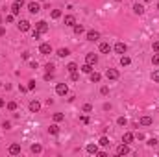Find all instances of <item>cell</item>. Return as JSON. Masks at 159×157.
I'll return each instance as SVG.
<instances>
[{"instance_id":"obj_1","label":"cell","mask_w":159,"mask_h":157,"mask_svg":"<svg viewBox=\"0 0 159 157\" xmlns=\"http://www.w3.org/2000/svg\"><path fill=\"white\" fill-rule=\"evenodd\" d=\"M24 6V4H22V0H15L13 4H11V13L13 15H19L21 13V7Z\"/></svg>"},{"instance_id":"obj_2","label":"cell","mask_w":159,"mask_h":157,"mask_svg":"<svg viewBox=\"0 0 159 157\" xmlns=\"http://www.w3.org/2000/svg\"><path fill=\"white\" fill-rule=\"evenodd\" d=\"M56 92L59 94V96H65V94L69 92V85L67 83H57L56 85Z\"/></svg>"},{"instance_id":"obj_3","label":"cell","mask_w":159,"mask_h":157,"mask_svg":"<svg viewBox=\"0 0 159 157\" xmlns=\"http://www.w3.org/2000/svg\"><path fill=\"white\" fill-rule=\"evenodd\" d=\"M35 30L39 31V33H46V31H48V24H46L45 21H39V22L35 24Z\"/></svg>"},{"instance_id":"obj_4","label":"cell","mask_w":159,"mask_h":157,"mask_svg":"<svg viewBox=\"0 0 159 157\" xmlns=\"http://www.w3.org/2000/svg\"><path fill=\"white\" fill-rule=\"evenodd\" d=\"M39 52L41 54H52V45H50V43H43V45L39 46Z\"/></svg>"},{"instance_id":"obj_5","label":"cell","mask_w":159,"mask_h":157,"mask_svg":"<svg viewBox=\"0 0 159 157\" xmlns=\"http://www.w3.org/2000/svg\"><path fill=\"white\" fill-rule=\"evenodd\" d=\"M126 50H128V45H126V43H117V45H115V52H117V54H122V56H124V54H126Z\"/></svg>"},{"instance_id":"obj_6","label":"cell","mask_w":159,"mask_h":157,"mask_svg":"<svg viewBox=\"0 0 159 157\" xmlns=\"http://www.w3.org/2000/svg\"><path fill=\"white\" fill-rule=\"evenodd\" d=\"M28 11L35 15V13H39V11H41V6H39L37 2H30V4H28Z\"/></svg>"},{"instance_id":"obj_7","label":"cell","mask_w":159,"mask_h":157,"mask_svg":"<svg viewBox=\"0 0 159 157\" xmlns=\"http://www.w3.org/2000/svg\"><path fill=\"white\" fill-rule=\"evenodd\" d=\"M96 61H98V56H96V54H87V56H85V63H89V65H96Z\"/></svg>"},{"instance_id":"obj_8","label":"cell","mask_w":159,"mask_h":157,"mask_svg":"<svg viewBox=\"0 0 159 157\" xmlns=\"http://www.w3.org/2000/svg\"><path fill=\"white\" fill-rule=\"evenodd\" d=\"M106 78H107V80H118V70L109 69V70L106 72Z\"/></svg>"},{"instance_id":"obj_9","label":"cell","mask_w":159,"mask_h":157,"mask_svg":"<svg viewBox=\"0 0 159 157\" xmlns=\"http://www.w3.org/2000/svg\"><path fill=\"white\" fill-rule=\"evenodd\" d=\"M30 111H32V113H39L41 111V104L37 100H32V102H30Z\"/></svg>"},{"instance_id":"obj_10","label":"cell","mask_w":159,"mask_h":157,"mask_svg":"<svg viewBox=\"0 0 159 157\" xmlns=\"http://www.w3.org/2000/svg\"><path fill=\"white\" fill-rule=\"evenodd\" d=\"M117 154H118V155H128V154H130V146H128V144L124 142L122 146H118V148H117Z\"/></svg>"},{"instance_id":"obj_11","label":"cell","mask_w":159,"mask_h":157,"mask_svg":"<svg viewBox=\"0 0 159 157\" xmlns=\"http://www.w3.org/2000/svg\"><path fill=\"white\" fill-rule=\"evenodd\" d=\"M98 39H100V33H98V31H94V30L87 31V41H98Z\"/></svg>"},{"instance_id":"obj_12","label":"cell","mask_w":159,"mask_h":157,"mask_svg":"<svg viewBox=\"0 0 159 157\" xmlns=\"http://www.w3.org/2000/svg\"><path fill=\"white\" fill-rule=\"evenodd\" d=\"M7 152H9L11 155H17V154H21V144H11V146H9V150H7Z\"/></svg>"},{"instance_id":"obj_13","label":"cell","mask_w":159,"mask_h":157,"mask_svg":"<svg viewBox=\"0 0 159 157\" xmlns=\"http://www.w3.org/2000/svg\"><path fill=\"white\" fill-rule=\"evenodd\" d=\"M131 140H133V133H130V131H126L122 135V142H126V144H130Z\"/></svg>"},{"instance_id":"obj_14","label":"cell","mask_w":159,"mask_h":157,"mask_svg":"<svg viewBox=\"0 0 159 157\" xmlns=\"http://www.w3.org/2000/svg\"><path fill=\"white\" fill-rule=\"evenodd\" d=\"M19 30H21V31H28L30 30V22L28 21H21V22H19Z\"/></svg>"},{"instance_id":"obj_15","label":"cell","mask_w":159,"mask_h":157,"mask_svg":"<svg viewBox=\"0 0 159 157\" xmlns=\"http://www.w3.org/2000/svg\"><path fill=\"white\" fill-rule=\"evenodd\" d=\"M65 24H67V26H74L76 24L74 15H67V17H65Z\"/></svg>"},{"instance_id":"obj_16","label":"cell","mask_w":159,"mask_h":157,"mask_svg":"<svg viewBox=\"0 0 159 157\" xmlns=\"http://www.w3.org/2000/svg\"><path fill=\"white\" fill-rule=\"evenodd\" d=\"M133 11H135V15H142V13H144V6H142V4H135Z\"/></svg>"},{"instance_id":"obj_17","label":"cell","mask_w":159,"mask_h":157,"mask_svg":"<svg viewBox=\"0 0 159 157\" xmlns=\"http://www.w3.org/2000/svg\"><path fill=\"white\" fill-rule=\"evenodd\" d=\"M109 50H111L109 43H100V52H102V54H107Z\"/></svg>"},{"instance_id":"obj_18","label":"cell","mask_w":159,"mask_h":157,"mask_svg":"<svg viewBox=\"0 0 159 157\" xmlns=\"http://www.w3.org/2000/svg\"><path fill=\"white\" fill-rule=\"evenodd\" d=\"M85 150L89 152V154H94L96 155V152H98V144H87V148Z\"/></svg>"},{"instance_id":"obj_19","label":"cell","mask_w":159,"mask_h":157,"mask_svg":"<svg viewBox=\"0 0 159 157\" xmlns=\"http://www.w3.org/2000/svg\"><path fill=\"white\" fill-rule=\"evenodd\" d=\"M48 133H50V135H57V133H59V126H57V124H52V126L48 128Z\"/></svg>"},{"instance_id":"obj_20","label":"cell","mask_w":159,"mask_h":157,"mask_svg":"<svg viewBox=\"0 0 159 157\" xmlns=\"http://www.w3.org/2000/svg\"><path fill=\"white\" fill-rule=\"evenodd\" d=\"M57 56H59V57H67L69 56V54H71V50H69V48H59V50H57Z\"/></svg>"},{"instance_id":"obj_21","label":"cell","mask_w":159,"mask_h":157,"mask_svg":"<svg viewBox=\"0 0 159 157\" xmlns=\"http://www.w3.org/2000/svg\"><path fill=\"white\" fill-rule=\"evenodd\" d=\"M81 72H83V74H91V72H92V65H89V63H85V65L81 67Z\"/></svg>"},{"instance_id":"obj_22","label":"cell","mask_w":159,"mask_h":157,"mask_svg":"<svg viewBox=\"0 0 159 157\" xmlns=\"http://www.w3.org/2000/svg\"><path fill=\"white\" fill-rule=\"evenodd\" d=\"M100 80H102V76H100L98 72H91V81L92 83H98Z\"/></svg>"},{"instance_id":"obj_23","label":"cell","mask_w":159,"mask_h":157,"mask_svg":"<svg viewBox=\"0 0 159 157\" xmlns=\"http://www.w3.org/2000/svg\"><path fill=\"white\" fill-rule=\"evenodd\" d=\"M72 28H74V33H76V35H81V33H83V31H85V28H83V26H81V24H74V26H72Z\"/></svg>"},{"instance_id":"obj_24","label":"cell","mask_w":159,"mask_h":157,"mask_svg":"<svg viewBox=\"0 0 159 157\" xmlns=\"http://www.w3.org/2000/svg\"><path fill=\"white\" fill-rule=\"evenodd\" d=\"M130 63H131V59H130L128 56H122V57H120V65H122V67H128Z\"/></svg>"},{"instance_id":"obj_25","label":"cell","mask_w":159,"mask_h":157,"mask_svg":"<svg viewBox=\"0 0 159 157\" xmlns=\"http://www.w3.org/2000/svg\"><path fill=\"white\" fill-rule=\"evenodd\" d=\"M61 120H65L63 113H54V122H61Z\"/></svg>"},{"instance_id":"obj_26","label":"cell","mask_w":159,"mask_h":157,"mask_svg":"<svg viewBox=\"0 0 159 157\" xmlns=\"http://www.w3.org/2000/svg\"><path fill=\"white\" fill-rule=\"evenodd\" d=\"M67 70H69V72H76V70H78V65H76V63H69V65H67Z\"/></svg>"},{"instance_id":"obj_27","label":"cell","mask_w":159,"mask_h":157,"mask_svg":"<svg viewBox=\"0 0 159 157\" xmlns=\"http://www.w3.org/2000/svg\"><path fill=\"white\" fill-rule=\"evenodd\" d=\"M141 124H142V126H150V124H152V116H142V118H141Z\"/></svg>"},{"instance_id":"obj_28","label":"cell","mask_w":159,"mask_h":157,"mask_svg":"<svg viewBox=\"0 0 159 157\" xmlns=\"http://www.w3.org/2000/svg\"><path fill=\"white\" fill-rule=\"evenodd\" d=\"M41 150H43L41 144H32V152L33 154H41Z\"/></svg>"},{"instance_id":"obj_29","label":"cell","mask_w":159,"mask_h":157,"mask_svg":"<svg viewBox=\"0 0 159 157\" xmlns=\"http://www.w3.org/2000/svg\"><path fill=\"white\" fill-rule=\"evenodd\" d=\"M98 144L100 146H109V139H107V137H102V139L98 140Z\"/></svg>"},{"instance_id":"obj_30","label":"cell","mask_w":159,"mask_h":157,"mask_svg":"<svg viewBox=\"0 0 159 157\" xmlns=\"http://www.w3.org/2000/svg\"><path fill=\"white\" fill-rule=\"evenodd\" d=\"M7 109H9V111H15V109H17V102H7Z\"/></svg>"},{"instance_id":"obj_31","label":"cell","mask_w":159,"mask_h":157,"mask_svg":"<svg viewBox=\"0 0 159 157\" xmlns=\"http://www.w3.org/2000/svg\"><path fill=\"white\" fill-rule=\"evenodd\" d=\"M117 124H118V126H126V124H128V120L124 118V116H118V118H117Z\"/></svg>"},{"instance_id":"obj_32","label":"cell","mask_w":159,"mask_h":157,"mask_svg":"<svg viewBox=\"0 0 159 157\" xmlns=\"http://www.w3.org/2000/svg\"><path fill=\"white\" fill-rule=\"evenodd\" d=\"M152 65H157V67H159V52L154 54V57H152Z\"/></svg>"},{"instance_id":"obj_33","label":"cell","mask_w":159,"mask_h":157,"mask_svg":"<svg viewBox=\"0 0 159 157\" xmlns=\"http://www.w3.org/2000/svg\"><path fill=\"white\" fill-rule=\"evenodd\" d=\"M152 80L156 81V83H159V70H156V72H152Z\"/></svg>"},{"instance_id":"obj_34","label":"cell","mask_w":159,"mask_h":157,"mask_svg":"<svg viewBox=\"0 0 159 157\" xmlns=\"http://www.w3.org/2000/svg\"><path fill=\"white\" fill-rule=\"evenodd\" d=\"M71 80H72V81H78V80H80V74H78V70L71 74Z\"/></svg>"},{"instance_id":"obj_35","label":"cell","mask_w":159,"mask_h":157,"mask_svg":"<svg viewBox=\"0 0 159 157\" xmlns=\"http://www.w3.org/2000/svg\"><path fill=\"white\" fill-rule=\"evenodd\" d=\"M59 17H61V11L59 9H54L52 11V19H59Z\"/></svg>"},{"instance_id":"obj_36","label":"cell","mask_w":159,"mask_h":157,"mask_svg":"<svg viewBox=\"0 0 159 157\" xmlns=\"http://www.w3.org/2000/svg\"><path fill=\"white\" fill-rule=\"evenodd\" d=\"M157 144H159V140H157V139H150V140H148V146H152V148H154V146H157Z\"/></svg>"},{"instance_id":"obj_37","label":"cell","mask_w":159,"mask_h":157,"mask_svg":"<svg viewBox=\"0 0 159 157\" xmlns=\"http://www.w3.org/2000/svg\"><path fill=\"white\" fill-rule=\"evenodd\" d=\"M83 111H85V113L92 111V105H91V104H85V105H83Z\"/></svg>"},{"instance_id":"obj_38","label":"cell","mask_w":159,"mask_h":157,"mask_svg":"<svg viewBox=\"0 0 159 157\" xmlns=\"http://www.w3.org/2000/svg\"><path fill=\"white\" fill-rule=\"evenodd\" d=\"M52 78H54V72H46V74H45V80H46V81H50Z\"/></svg>"},{"instance_id":"obj_39","label":"cell","mask_w":159,"mask_h":157,"mask_svg":"<svg viewBox=\"0 0 159 157\" xmlns=\"http://www.w3.org/2000/svg\"><path fill=\"white\" fill-rule=\"evenodd\" d=\"M33 89H35V81H30V83H28V91H33Z\"/></svg>"},{"instance_id":"obj_40","label":"cell","mask_w":159,"mask_h":157,"mask_svg":"<svg viewBox=\"0 0 159 157\" xmlns=\"http://www.w3.org/2000/svg\"><path fill=\"white\" fill-rule=\"evenodd\" d=\"M152 48H154V52H159V41L154 43V45H152Z\"/></svg>"},{"instance_id":"obj_41","label":"cell","mask_w":159,"mask_h":157,"mask_svg":"<svg viewBox=\"0 0 159 157\" xmlns=\"http://www.w3.org/2000/svg\"><path fill=\"white\" fill-rule=\"evenodd\" d=\"M54 69H56V67H54L52 63H48V65H46V70H48V72H54Z\"/></svg>"},{"instance_id":"obj_42","label":"cell","mask_w":159,"mask_h":157,"mask_svg":"<svg viewBox=\"0 0 159 157\" xmlns=\"http://www.w3.org/2000/svg\"><path fill=\"white\" fill-rule=\"evenodd\" d=\"M100 92H102V94H104V96H106V94H107V92H109V89H107V87H106V85H104V87H102V89H100Z\"/></svg>"},{"instance_id":"obj_43","label":"cell","mask_w":159,"mask_h":157,"mask_svg":"<svg viewBox=\"0 0 159 157\" xmlns=\"http://www.w3.org/2000/svg\"><path fill=\"white\" fill-rule=\"evenodd\" d=\"M96 155H98V157H107V152H96Z\"/></svg>"},{"instance_id":"obj_44","label":"cell","mask_w":159,"mask_h":157,"mask_svg":"<svg viewBox=\"0 0 159 157\" xmlns=\"http://www.w3.org/2000/svg\"><path fill=\"white\" fill-rule=\"evenodd\" d=\"M13 17H15L13 13H11V15H7V17H6V22H13Z\"/></svg>"},{"instance_id":"obj_45","label":"cell","mask_w":159,"mask_h":157,"mask_svg":"<svg viewBox=\"0 0 159 157\" xmlns=\"http://www.w3.org/2000/svg\"><path fill=\"white\" fill-rule=\"evenodd\" d=\"M2 128H4V129H9V128H11V122H4Z\"/></svg>"},{"instance_id":"obj_46","label":"cell","mask_w":159,"mask_h":157,"mask_svg":"<svg viewBox=\"0 0 159 157\" xmlns=\"http://www.w3.org/2000/svg\"><path fill=\"white\" fill-rule=\"evenodd\" d=\"M4 105H6V102H4L2 98H0V107H4Z\"/></svg>"},{"instance_id":"obj_47","label":"cell","mask_w":159,"mask_h":157,"mask_svg":"<svg viewBox=\"0 0 159 157\" xmlns=\"http://www.w3.org/2000/svg\"><path fill=\"white\" fill-rule=\"evenodd\" d=\"M4 33H6V30H4V28H0V37H2Z\"/></svg>"},{"instance_id":"obj_48","label":"cell","mask_w":159,"mask_h":157,"mask_svg":"<svg viewBox=\"0 0 159 157\" xmlns=\"http://www.w3.org/2000/svg\"><path fill=\"white\" fill-rule=\"evenodd\" d=\"M142 2H150V0H142Z\"/></svg>"},{"instance_id":"obj_49","label":"cell","mask_w":159,"mask_h":157,"mask_svg":"<svg viewBox=\"0 0 159 157\" xmlns=\"http://www.w3.org/2000/svg\"><path fill=\"white\" fill-rule=\"evenodd\" d=\"M39 2H45V0H39Z\"/></svg>"},{"instance_id":"obj_50","label":"cell","mask_w":159,"mask_h":157,"mask_svg":"<svg viewBox=\"0 0 159 157\" xmlns=\"http://www.w3.org/2000/svg\"><path fill=\"white\" fill-rule=\"evenodd\" d=\"M0 22H2V17H0Z\"/></svg>"},{"instance_id":"obj_51","label":"cell","mask_w":159,"mask_h":157,"mask_svg":"<svg viewBox=\"0 0 159 157\" xmlns=\"http://www.w3.org/2000/svg\"><path fill=\"white\" fill-rule=\"evenodd\" d=\"M157 9H159V4H157Z\"/></svg>"},{"instance_id":"obj_52","label":"cell","mask_w":159,"mask_h":157,"mask_svg":"<svg viewBox=\"0 0 159 157\" xmlns=\"http://www.w3.org/2000/svg\"><path fill=\"white\" fill-rule=\"evenodd\" d=\"M0 85H2V81H0Z\"/></svg>"},{"instance_id":"obj_53","label":"cell","mask_w":159,"mask_h":157,"mask_svg":"<svg viewBox=\"0 0 159 157\" xmlns=\"http://www.w3.org/2000/svg\"><path fill=\"white\" fill-rule=\"evenodd\" d=\"M117 2H120V0H117Z\"/></svg>"}]
</instances>
